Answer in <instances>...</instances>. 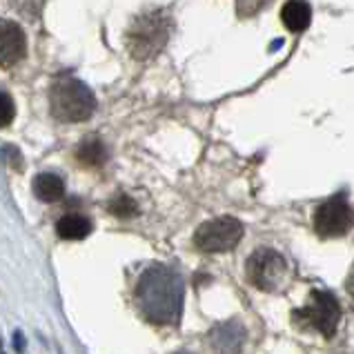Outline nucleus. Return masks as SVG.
Returning a JSON list of instances; mask_svg holds the SVG:
<instances>
[{
    "label": "nucleus",
    "mask_w": 354,
    "mask_h": 354,
    "mask_svg": "<svg viewBox=\"0 0 354 354\" xmlns=\"http://www.w3.org/2000/svg\"><path fill=\"white\" fill-rule=\"evenodd\" d=\"M92 230H94L92 218H87L85 214H65L56 223L58 236L65 241H83L92 234Z\"/></svg>",
    "instance_id": "obj_11"
},
{
    "label": "nucleus",
    "mask_w": 354,
    "mask_h": 354,
    "mask_svg": "<svg viewBox=\"0 0 354 354\" xmlns=\"http://www.w3.org/2000/svg\"><path fill=\"white\" fill-rule=\"evenodd\" d=\"M180 354H189V352H180Z\"/></svg>",
    "instance_id": "obj_18"
},
{
    "label": "nucleus",
    "mask_w": 354,
    "mask_h": 354,
    "mask_svg": "<svg viewBox=\"0 0 354 354\" xmlns=\"http://www.w3.org/2000/svg\"><path fill=\"white\" fill-rule=\"evenodd\" d=\"M16 118V103L14 98L0 92V127H9Z\"/></svg>",
    "instance_id": "obj_15"
},
{
    "label": "nucleus",
    "mask_w": 354,
    "mask_h": 354,
    "mask_svg": "<svg viewBox=\"0 0 354 354\" xmlns=\"http://www.w3.org/2000/svg\"><path fill=\"white\" fill-rule=\"evenodd\" d=\"M27 56L25 29L16 20L0 18V67H14Z\"/></svg>",
    "instance_id": "obj_8"
},
{
    "label": "nucleus",
    "mask_w": 354,
    "mask_h": 354,
    "mask_svg": "<svg viewBox=\"0 0 354 354\" xmlns=\"http://www.w3.org/2000/svg\"><path fill=\"white\" fill-rule=\"evenodd\" d=\"M171 20L163 12L140 14L127 32V49L136 60H151L169 40Z\"/></svg>",
    "instance_id": "obj_3"
},
{
    "label": "nucleus",
    "mask_w": 354,
    "mask_h": 354,
    "mask_svg": "<svg viewBox=\"0 0 354 354\" xmlns=\"http://www.w3.org/2000/svg\"><path fill=\"white\" fill-rule=\"evenodd\" d=\"M248 281L261 292H279L288 281V261L272 248H259L248 259Z\"/></svg>",
    "instance_id": "obj_5"
},
{
    "label": "nucleus",
    "mask_w": 354,
    "mask_h": 354,
    "mask_svg": "<svg viewBox=\"0 0 354 354\" xmlns=\"http://www.w3.org/2000/svg\"><path fill=\"white\" fill-rule=\"evenodd\" d=\"M32 189L38 201H43V203H56V201L65 196V180L60 174H54V171H43V174L34 176Z\"/></svg>",
    "instance_id": "obj_10"
},
{
    "label": "nucleus",
    "mask_w": 354,
    "mask_h": 354,
    "mask_svg": "<svg viewBox=\"0 0 354 354\" xmlns=\"http://www.w3.org/2000/svg\"><path fill=\"white\" fill-rule=\"evenodd\" d=\"M295 323L306 330H315L326 339H332L337 335V328L341 323L343 310L339 306L337 297L326 290H312L310 301L303 308L292 312Z\"/></svg>",
    "instance_id": "obj_4"
},
{
    "label": "nucleus",
    "mask_w": 354,
    "mask_h": 354,
    "mask_svg": "<svg viewBox=\"0 0 354 354\" xmlns=\"http://www.w3.org/2000/svg\"><path fill=\"white\" fill-rule=\"evenodd\" d=\"M136 306L149 323L174 326L183 315V279L167 266H151L136 283Z\"/></svg>",
    "instance_id": "obj_1"
},
{
    "label": "nucleus",
    "mask_w": 354,
    "mask_h": 354,
    "mask_svg": "<svg viewBox=\"0 0 354 354\" xmlns=\"http://www.w3.org/2000/svg\"><path fill=\"white\" fill-rule=\"evenodd\" d=\"M49 109L58 123H83L96 112V96L83 80L67 76L49 89Z\"/></svg>",
    "instance_id": "obj_2"
},
{
    "label": "nucleus",
    "mask_w": 354,
    "mask_h": 354,
    "mask_svg": "<svg viewBox=\"0 0 354 354\" xmlns=\"http://www.w3.org/2000/svg\"><path fill=\"white\" fill-rule=\"evenodd\" d=\"M3 156H5L7 165L12 167V169H16V171L23 169V154H20V149H16L14 145H7L3 149Z\"/></svg>",
    "instance_id": "obj_16"
},
{
    "label": "nucleus",
    "mask_w": 354,
    "mask_h": 354,
    "mask_svg": "<svg viewBox=\"0 0 354 354\" xmlns=\"http://www.w3.org/2000/svg\"><path fill=\"white\" fill-rule=\"evenodd\" d=\"M107 209L112 212L114 216H120V218H127V216H136L138 214V205H136V201L123 194V192H118V194L109 201V205Z\"/></svg>",
    "instance_id": "obj_14"
},
{
    "label": "nucleus",
    "mask_w": 354,
    "mask_h": 354,
    "mask_svg": "<svg viewBox=\"0 0 354 354\" xmlns=\"http://www.w3.org/2000/svg\"><path fill=\"white\" fill-rule=\"evenodd\" d=\"M14 348H16V352H23V350H25V339H23V332H16V335H14Z\"/></svg>",
    "instance_id": "obj_17"
},
{
    "label": "nucleus",
    "mask_w": 354,
    "mask_h": 354,
    "mask_svg": "<svg viewBox=\"0 0 354 354\" xmlns=\"http://www.w3.org/2000/svg\"><path fill=\"white\" fill-rule=\"evenodd\" d=\"M243 239V223L234 216H216L201 223L194 232V245L201 252H230Z\"/></svg>",
    "instance_id": "obj_6"
},
{
    "label": "nucleus",
    "mask_w": 354,
    "mask_h": 354,
    "mask_svg": "<svg viewBox=\"0 0 354 354\" xmlns=\"http://www.w3.org/2000/svg\"><path fill=\"white\" fill-rule=\"evenodd\" d=\"M76 158L80 165L85 167H100L107 163V145L98 136H87L80 140V145L76 147Z\"/></svg>",
    "instance_id": "obj_12"
},
{
    "label": "nucleus",
    "mask_w": 354,
    "mask_h": 354,
    "mask_svg": "<svg viewBox=\"0 0 354 354\" xmlns=\"http://www.w3.org/2000/svg\"><path fill=\"white\" fill-rule=\"evenodd\" d=\"M243 346H245V328L236 319L218 323L209 332V350L214 354H241Z\"/></svg>",
    "instance_id": "obj_9"
},
{
    "label": "nucleus",
    "mask_w": 354,
    "mask_h": 354,
    "mask_svg": "<svg viewBox=\"0 0 354 354\" xmlns=\"http://www.w3.org/2000/svg\"><path fill=\"white\" fill-rule=\"evenodd\" d=\"M352 227V207L346 194H335L319 205L315 214V230L321 239L346 236Z\"/></svg>",
    "instance_id": "obj_7"
},
{
    "label": "nucleus",
    "mask_w": 354,
    "mask_h": 354,
    "mask_svg": "<svg viewBox=\"0 0 354 354\" xmlns=\"http://www.w3.org/2000/svg\"><path fill=\"white\" fill-rule=\"evenodd\" d=\"M281 20L290 32H306L312 23V7L308 3H286L281 9Z\"/></svg>",
    "instance_id": "obj_13"
}]
</instances>
